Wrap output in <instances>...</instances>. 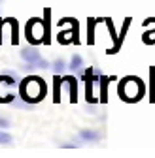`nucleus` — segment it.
I'll return each mask as SVG.
<instances>
[{
    "mask_svg": "<svg viewBox=\"0 0 155 158\" xmlns=\"http://www.w3.org/2000/svg\"><path fill=\"white\" fill-rule=\"evenodd\" d=\"M46 92H47V85L40 75H29V77L21 79L19 89H17L19 98H21L23 102L30 104V106L42 102L46 98Z\"/></svg>",
    "mask_w": 155,
    "mask_h": 158,
    "instance_id": "obj_1",
    "label": "nucleus"
},
{
    "mask_svg": "<svg viewBox=\"0 0 155 158\" xmlns=\"http://www.w3.org/2000/svg\"><path fill=\"white\" fill-rule=\"evenodd\" d=\"M117 94H119V98H121L123 102H127V104H136V102H140L142 98H144L146 87H144V83H142L140 77H136V75H127V77L121 79L119 85H117Z\"/></svg>",
    "mask_w": 155,
    "mask_h": 158,
    "instance_id": "obj_2",
    "label": "nucleus"
},
{
    "mask_svg": "<svg viewBox=\"0 0 155 158\" xmlns=\"http://www.w3.org/2000/svg\"><path fill=\"white\" fill-rule=\"evenodd\" d=\"M78 21L72 17H66L63 21H59V34H57V42L61 45H70V44H80L78 38Z\"/></svg>",
    "mask_w": 155,
    "mask_h": 158,
    "instance_id": "obj_3",
    "label": "nucleus"
},
{
    "mask_svg": "<svg viewBox=\"0 0 155 158\" xmlns=\"http://www.w3.org/2000/svg\"><path fill=\"white\" fill-rule=\"evenodd\" d=\"M25 36L29 40L30 45H38V44H44L46 42V23L42 19H30L25 27Z\"/></svg>",
    "mask_w": 155,
    "mask_h": 158,
    "instance_id": "obj_4",
    "label": "nucleus"
},
{
    "mask_svg": "<svg viewBox=\"0 0 155 158\" xmlns=\"http://www.w3.org/2000/svg\"><path fill=\"white\" fill-rule=\"evenodd\" d=\"M15 79L11 73L6 75H0V104H11L13 98H15Z\"/></svg>",
    "mask_w": 155,
    "mask_h": 158,
    "instance_id": "obj_5",
    "label": "nucleus"
},
{
    "mask_svg": "<svg viewBox=\"0 0 155 158\" xmlns=\"http://www.w3.org/2000/svg\"><path fill=\"white\" fill-rule=\"evenodd\" d=\"M99 77H100V73L96 72V70H93V68H87V70L83 72V75H82V79L85 81V100H87L89 104L99 102V98H96V96H95V92H93L95 83L99 81Z\"/></svg>",
    "mask_w": 155,
    "mask_h": 158,
    "instance_id": "obj_6",
    "label": "nucleus"
},
{
    "mask_svg": "<svg viewBox=\"0 0 155 158\" xmlns=\"http://www.w3.org/2000/svg\"><path fill=\"white\" fill-rule=\"evenodd\" d=\"M21 56H23V60L34 68H49V62L46 60V58L40 56V53H38L34 47H25L21 49Z\"/></svg>",
    "mask_w": 155,
    "mask_h": 158,
    "instance_id": "obj_7",
    "label": "nucleus"
},
{
    "mask_svg": "<svg viewBox=\"0 0 155 158\" xmlns=\"http://www.w3.org/2000/svg\"><path fill=\"white\" fill-rule=\"evenodd\" d=\"M63 87L68 90V102L76 104L78 102V79L74 75H64L63 77Z\"/></svg>",
    "mask_w": 155,
    "mask_h": 158,
    "instance_id": "obj_8",
    "label": "nucleus"
},
{
    "mask_svg": "<svg viewBox=\"0 0 155 158\" xmlns=\"http://www.w3.org/2000/svg\"><path fill=\"white\" fill-rule=\"evenodd\" d=\"M131 21H132L131 17H127L125 21H123V28H121V32H119V40H117V45H115L113 49H108V53H110V55H115V53L119 51V47L123 45V40H125V34H127V30H129V27H131Z\"/></svg>",
    "mask_w": 155,
    "mask_h": 158,
    "instance_id": "obj_9",
    "label": "nucleus"
},
{
    "mask_svg": "<svg viewBox=\"0 0 155 158\" xmlns=\"http://www.w3.org/2000/svg\"><path fill=\"white\" fill-rule=\"evenodd\" d=\"M61 94H63V77L59 73H55V83H53V102L61 104Z\"/></svg>",
    "mask_w": 155,
    "mask_h": 158,
    "instance_id": "obj_10",
    "label": "nucleus"
},
{
    "mask_svg": "<svg viewBox=\"0 0 155 158\" xmlns=\"http://www.w3.org/2000/svg\"><path fill=\"white\" fill-rule=\"evenodd\" d=\"M99 83H100V92H99V102L106 104V102H108V83H110V77H106V75H100V79H99Z\"/></svg>",
    "mask_w": 155,
    "mask_h": 158,
    "instance_id": "obj_11",
    "label": "nucleus"
},
{
    "mask_svg": "<svg viewBox=\"0 0 155 158\" xmlns=\"http://www.w3.org/2000/svg\"><path fill=\"white\" fill-rule=\"evenodd\" d=\"M96 23H99V19H89V23H87V44L89 45H95L96 44V32H95V27Z\"/></svg>",
    "mask_w": 155,
    "mask_h": 158,
    "instance_id": "obj_12",
    "label": "nucleus"
},
{
    "mask_svg": "<svg viewBox=\"0 0 155 158\" xmlns=\"http://www.w3.org/2000/svg\"><path fill=\"white\" fill-rule=\"evenodd\" d=\"M44 15H46V19H44V23H46V42H44V44L49 45V44H51V23H49V21H51V19H49V17H51V10L46 8V10H44Z\"/></svg>",
    "mask_w": 155,
    "mask_h": 158,
    "instance_id": "obj_13",
    "label": "nucleus"
},
{
    "mask_svg": "<svg viewBox=\"0 0 155 158\" xmlns=\"http://www.w3.org/2000/svg\"><path fill=\"white\" fill-rule=\"evenodd\" d=\"M82 139H85V141H96L99 139V134L96 132H93V130H82Z\"/></svg>",
    "mask_w": 155,
    "mask_h": 158,
    "instance_id": "obj_14",
    "label": "nucleus"
},
{
    "mask_svg": "<svg viewBox=\"0 0 155 158\" xmlns=\"http://www.w3.org/2000/svg\"><path fill=\"white\" fill-rule=\"evenodd\" d=\"M82 64H83V58H82L80 55H74V56H72V60H70V70H74V72H76V70H80Z\"/></svg>",
    "mask_w": 155,
    "mask_h": 158,
    "instance_id": "obj_15",
    "label": "nucleus"
},
{
    "mask_svg": "<svg viewBox=\"0 0 155 158\" xmlns=\"http://www.w3.org/2000/svg\"><path fill=\"white\" fill-rule=\"evenodd\" d=\"M153 21H155V17H153ZM142 42H144L146 45H149V44H155V30H151V32H144V36H142Z\"/></svg>",
    "mask_w": 155,
    "mask_h": 158,
    "instance_id": "obj_16",
    "label": "nucleus"
},
{
    "mask_svg": "<svg viewBox=\"0 0 155 158\" xmlns=\"http://www.w3.org/2000/svg\"><path fill=\"white\" fill-rule=\"evenodd\" d=\"M149 79H151V102H155V66L149 68Z\"/></svg>",
    "mask_w": 155,
    "mask_h": 158,
    "instance_id": "obj_17",
    "label": "nucleus"
},
{
    "mask_svg": "<svg viewBox=\"0 0 155 158\" xmlns=\"http://www.w3.org/2000/svg\"><path fill=\"white\" fill-rule=\"evenodd\" d=\"M51 68H53V72H55V73H63L66 66H64V62L59 58V60H55V62H53V66H51Z\"/></svg>",
    "mask_w": 155,
    "mask_h": 158,
    "instance_id": "obj_18",
    "label": "nucleus"
},
{
    "mask_svg": "<svg viewBox=\"0 0 155 158\" xmlns=\"http://www.w3.org/2000/svg\"><path fill=\"white\" fill-rule=\"evenodd\" d=\"M0 143H4V145L11 143V135H10V134H4V132H0Z\"/></svg>",
    "mask_w": 155,
    "mask_h": 158,
    "instance_id": "obj_19",
    "label": "nucleus"
},
{
    "mask_svg": "<svg viewBox=\"0 0 155 158\" xmlns=\"http://www.w3.org/2000/svg\"><path fill=\"white\" fill-rule=\"evenodd\" d=\"M8 126H10V121L4 117H0V128H8Z\"/></svg>",
    "mask_w": 155,
    "mask_h": 158,
    "instance_id": "obj_20",
    "label": "nucleus"
},
{
    "mask_svg": "<svg viewBox=\"0 0 155 158\" xmlns=\"http://www.w3.org/2000/svg\"><path fill=\"white\" fill-rule=\"evenodd\" d=\"M2 25H4V19H0V44H2Z\"/></svg>",
    "mask_w": 155,
    "mask_h": 158,
    "instance_id": "obj_21",
    "label": "nucleus"
},
{
    "mask_svg": "<svg viewBox=\"0 0 155 158\" xmlns=\"http://www.w3.org/2000/svg\"><path fill=\"white\" fill-rule=\"evenodd\" d=\"M0 2H2V0H0Z\"/></svg>",
    "mask_w": 155,
    "mask_h": 158,
    "instance_id": "obj_22",
    "label": "nucleus"
}]
</instances>
